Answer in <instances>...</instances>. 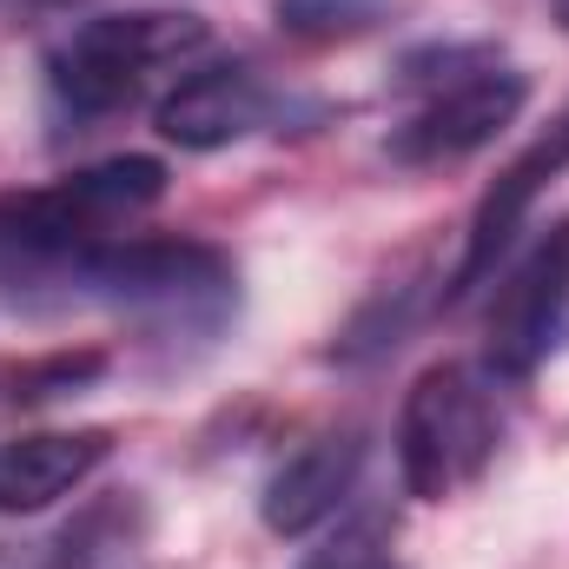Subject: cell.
Instances as JSON below:
<instances>
[{
  "label": "cell",
  "instance_id": "cell-12",
  "mask_svg": "<svg viewBox=\"0 0 569 569\" xmlns=\"http://www.w3.org/2000/svg\"><path fill=\"white\" fill-rule=\"evenodd\" d=\"M305 569H371V543H365V537H345V543L318 550Z\"/></svg>",
  "mask_w": 569,
  "mask_h": 569
},
{
  "label": "cell",
  "instance_id": "cell-5",
  "mask_svg": "<svg viewBox=\"0 0 569 569\" xmlns=\"http://www.w3.org/2000/svg\"><path fill=\"white\" fill-rule=\"evenodd\" d=\"M569 345V219L537 232V246L510 266V279L490 305V371L497 378H537Z\"/></svg>",
  "mask_w": 569,
  "mask_h": 569
},
{
  "label": "cell",
  "instance_id": "cell-1",
  "mask_svg": "<svg viewBox=\"0 0 569 569\" xmlns=\"http://www.w3.org/2000/svg\"><path fill=\"white\" fill-rule=\"evenodd\" d=\"M159 199L166 166L146 152L80 166L33 192H0V291L13 305H67V279L93 252L133 239Z\"/></svg>",
  "mask_w": 569,
  "mask_h": 569
},
{
  "label": "cell",
  "instance_id": "cell-13",
  "mask_svg": "<svg viewBox=\"0 0 569 569\" xmlns=\"http://www.w3.org/2000/svg\"><path fill=\"white\" fill-rule=\"evenodd\" d=\"M557 7H563V20H569V0H557Z\"/></svg>",
  "mask_w": 569,
  "mask_h": 569
},
{
  "label": "cell",
  "instance_id": "cell-11",
  "mask_svg": "<svg viewBox=\"0 0 569 569\" xmlns=\"http://www.w3.org/2000/svg\"><path fill=\"white\" fill-rule=\"evenodd\" d=\"M378 20H391V0H279V27L291 40H358Z\"/></svg>",
  "mask_w": 569,
  "mask_h": 569
},
{
  "label": "cell",
  "instance_id": "cell-7",
  "mask_svg": "<svg viewBox=\"0 0 569 569\" xmlns=\"http://www.w3.org/2000/svg\"><path fill=\"white\" fill-rule=\"evenodd\" d=\"M279 120V93L259 67L246 60H219V67H199L186 73L166 100H159V133L179 146V152H219V146H239L252 133H266Z\"/></svg>",
  "mask_w": 569,
  "mask_h": 569
},
{
  "label": "cell",
  "instance_id": "cell-9",
  "mask_svg": "<svg viewBox=\"0 0 569 569\" xmlns=\"http://www.w3.org/2000/svg\"><path fill=\"white\" fill-rule=\"evenodd\" d=\"M358 463H365V437L358 430H325V437L298 443L272 470V483H266V503H259L266 530L272 537H305V530L331 523L345 510L351 483H358Z\"/></svg>",
  "mask_w": 569,
  "mask_h": 569
},
{
  "label": "cell",
  "instance_id": "cell-10",
  "mask_svg": "<svg viewBox=\"0 0 569 569\" xmlns=\"http://www.w3.org/2000/svg\"><path fill=\"white\" fill-rule=\"evenodd\" d=\"M113 457V430H33L0 443V510L7 517H33L53 510L60 497L87 490L93 470Z\"/></svg>",
  "mask_w": 569,
  "mask_h": 569
},
{
  "label": "cell",
  "instance_id": "cell-2",
  "mask_svg": "<svg viewBox=\"0 0 569 569\" xmlns=\"http://www.w3.org/2000/svg\"><path fill=\"white\" fill-rule=\"evenodd\" d=\"M67 305H107L166 338H212L239 305V279L199 239H120L67 279Z\"/></svg>",
  "mask_w": 569,
  "mask_h": 569
},
{
  "label": "cell",
  "instance_id": "cell-3",
  "mask_svg": "<svg viewBox=\"0 0 569 569\" xmlns=\"http://www.w3.org/2000/svg\"><path fill=\"white\" fill-rule=\"evenodd\" d=\"M212 27L199 13H172V7H133V13H100L87 27H73L53 60H47V87L67 113L100 120L146 100V87L172 67H186L192 53H206Z\"/></svg>",
  "mask_w": 569,
  "mask_h": 569
},
{
  "label": "cell",
  "instance_id": "cell-8",
  "mask_svg": "<svg viewBox=\"0 0 569 569\" xmlns=\"http://www.w3.org/2000/svg\"><path fill=\"white\" fill-rule=\"evenodd\" d=\"M563 172H569V113L537 146H530V152H517V159L497 172V186L483 192V206H477V219H470L463 266H457V291H477V284L497 272V259L510 252L517 226L530 219V206L543 199V186H550V179H563Z\"/></svg>",
  "mask_w": 569,
  "mask_h": 569
},
{
  "label": "cell",
  "instance_id": "cell-4",
  "mask_svg": "<svg viewBox=\"0 0 569 569\" xmlns=\"http://www.w3.org/2000/svg\"><path fill=\"white\" fill-rule=\"evenodd\" d=\"M503 443V405H497V371L477 365H430L405 391L398 411V470L405 490L443 503L470 490Z\"/></svg>",
  "mask_w": 569,
  "mask_h": 569
},
{
  "label": "cell",
  "instance_id": "cell-6",
  "mask_svg": "<svg viewBox=\"0 0 569 569\" xmlns=\"http://www.w3.org/2000/svg\"><path fill=\"white\" fill-rule=\"evenodd\" d=\"M530 100V80L517 67H470L457 80H443L425 107L391 133V159L398 166H450L470 159L497 140Z\"/></svg>",
  "mask_w": 569,
  "mask_h": 569
}]
</instances>
